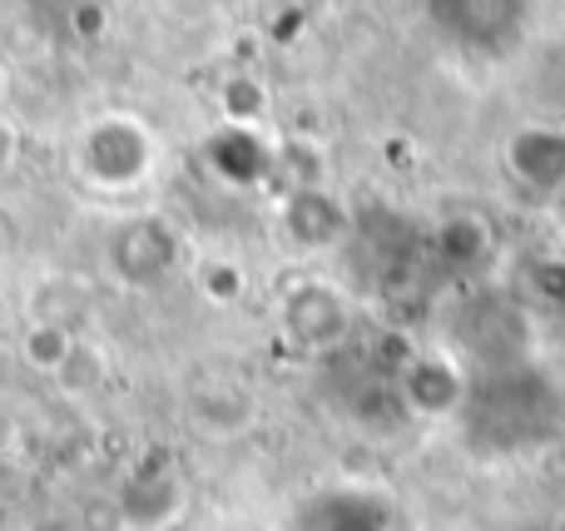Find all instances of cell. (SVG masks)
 Returning a JSON list of instances; mask_svg holds the SVG:
<instances>
[{"instance_id":"obj_3","label":"cell","mask_w":565,"mask_h":531,"mask_svg":"<svg viewBox=\"0 0 565 531\" xmlns=\"http://www.w3.org/2000/svg\"><path fill=\"white\" fill-rule=\"evenodd\" d=\"M342 323H348V314H342V304L322 284H308L288 304V328L298 338H308V343H332L342 333Z\"/></svg>"},{"instance_id":"obj_2","label":"cell","mask_w":565,"mask_h":531,"mask_svg":"<svg viewBox=\"0 0 565 531\" xmlns=\"http://www.w3.org/2000/svg\"><path fill=\"white\" fill-rule=\"evenodd\" d=\"M511 164L526 184L565 189V135L561 129H526L511 139Z\"/></svg>"},{"instance_id":"obj_4","label":"cell","mask_w":565,"mask_h":531,"mask_svg":"<svg viewBox=\"0 0 565 531\" xmlns=\"http://www.w3.org/2000/svg\"><path fill=\"white\" fill-rule=\"evenodd\" d=\"M457 397L461 383L447 363H417L407 373V403L422 407V413H447V407H457Z\"/></svg>"},{"instance_id":"obj_5","label":"cell","mask_w":565,"mask_h":531,"mask_svg":"<svg viewBox=\"0 0 565 531\" xmlns=\"http://www.w3.org/2000/svg\"><path fill=\"white\" fill-rule=\"evenodd\" d=\"M288 229L302 238V244H328V238L342 229V214H338V204H332V199L298 194L288 204Z\"/></svg>"},{"instance_id":"obj_1","label":"cell","mask_w":565,"mask_h":531,"mask_svg":"<svg viewBox=\"0 0 565 531\" xmlns=\"http://www.w3.org/2000/svg\"><path fill=\"white\" fill-rule=\"evenodd\" d=\"M427 10L457 45L477 55H501L526 25V0H427Z\"/></svg>"},{"instance_id":"obj_7","label":"cell","mask_w":565,"mask_h":531,"mask_svg":"<svg viewBox=\"0 0 565 531\" xmlns=\"http://www.w3.org/2000/svg\"><path fill=\"white\" fill-rule=\"evenodd\" d=\"M556 214H561V224H565V189H561V204H556Z\"/></svg>"},{"instance_id":"obj_6","label":"cell","mask_w":565,"mask_h":531,"mask_svg":"<svg viewBox=\"0 0 565 531\" xmlns=\"http://www.w3.org/2000/svg\"><path fill=\"white\" fill-rule=\"evenodd\" d=\"M70 348H75V343H70V338L60 333L55 323H40L35 333L25 338V358H30V363H35V368H50V373H55V368L65 363V353H70Z\"/></svg>"}]
</instances>
